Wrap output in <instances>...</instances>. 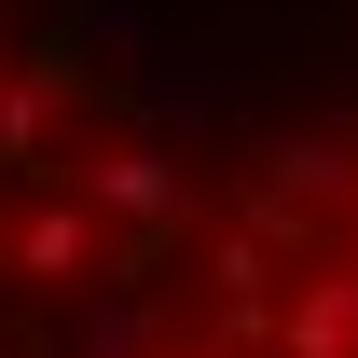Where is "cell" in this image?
Segmentation results:
<instances>
[{
  "mask_svg": "<svg viewBox=\"0 0 358 358\" xmlns=\"http://www.w3.org/2000/svg\"><path fill=\"white\" fill-rule=\"evenodd\" d=\"M0 358H358L331 110L179 152L69 28H0Z\"/></svg>",
  "mask_w": 358,
  "mask_h": 358,
  "instance_id": "cell-1",
  "label": "cell"
}]
</instances>
